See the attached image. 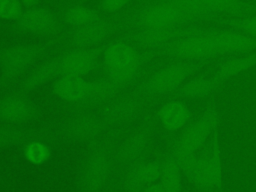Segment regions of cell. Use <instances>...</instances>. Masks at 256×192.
Here are the masks:
<instances>
[{
    "mask_svg": "<svg viewBox=\"0 0 256 192\" xmlns=\"http://www.w3.org/2000/svg\"><path fill=\"white\" fill-rule=\"evenodd\" d=\"M105 127L98 113H79L62 124L60 135L71 142L91 141L98 138Z\"/></svg>",
    "mask_w": 256,
    "mask_h": 192,
    "instance_id": "9c48e42d",
    "label": "cell"
},
{
    "mask_svg": "<svg viewBox=\"0 0 256 192\" xmlns=\"http://www.w3.org/2000/svg\"><path fill=\"white\" fill-rule=\"evenodd\" d=\"M224 84L225 83L219 81L213 75L207 76L202 73L187 80L171 95V97L177 99L203 98L219 90L224 86Z\"/></svg>",
    "mask_w": 256,
    "mask_h": 192,
    "instance_id": "ffe728a7",
    "label": "cell"
},
{
    "mask_svg": "<svg viewBox=\"0 0 256 192\" xmlns=\"http://www.w3.org/2000/svg\"><path fill=\"white\" fill-rule=\"evenodd\" d=\"M36 105L23 93L7 94L0 98V124L25 125L37 117Z\"/></svg>",
    "mask_w": 256,
    "mask_h": 192,
    "instance_id": "7c38bea8",
    "label": "cell"
},
{
    "mask_svg": "<svg viewBox=\"0 0 256 192\" xmlns=\"http://www.w3.org/2000/svg\"><path fill=\"white\" fill-rule=\"evenodd\" d=\"M112 31V24L105 20H98L90 24L74 28L67 38L72 48L97 47Z\"/></svg>",
    "mask_w": 256,
    "mask_h": 192,
    "instance_id": "5bb4252c",
    "label": "cell"
},
{
    "mask_svg": "<svg viewBox=\"0 0 256 192\" xmlns=\"http://www.w3.org/2000/svg\"><path fill=\"white\" fill-rule=\"evenodd\" d=\"M130 0H101V6L105 11L117 12L124 8Z\"/></svg>",
    "mask_w": 256,
    "mask_h": 192,
    "instance_id": "1f68e13d",
    "label": "cell"
},
{
    "mask_svg": "<svg viewBox=\"0 0 256 192\" xmlns=\"http://www.w3.org/2000/svg\"><path fill=\"white\" fill-rule=\"evenodd\" d=\"M198 5L220 18L241 17L256 13V0H193Z\"/></svg>",
    "mask_w": 256,
    "mask_h": 192,
    "instance_id": "ac0fdd59",
    "label": "cell"
},
{
    "mask_svg": "<svg viewBox=\"0 0 256 192\" xmlns=\"http://www.w3.org/2000/svg\"><path fill=\"white\" fill-rule=\"evenodd\" d=\"M61 75L59 56L49 58L43 63L35 67L30 73H28L18 84L20 93H28L35 89L47 84L50 81H54Z\"/></svg>",
    "mask_w": 256,
    "mask_h": 192,
    "instance_id": "e0dca14e",
    "label": "cell"
},
{
    "mask_svg": "<svg viewBox=\"0 0 256 192\" xmlns=\"http://www.w3.org/2000/svg\"><path fill=\"white\" fill-rule=\"evenodd\" d=\"M156 118L165 131L174 133L190 123L192 112L182 99L171 98L157 110Z\"/></svg>",
    "mask_w": 256,
    "mask_h": 192,
    "instance_id": "4fadbf2b",
    "label": "cell"
},
{
    "mask_svg": "<svg viewBox=\"0 0 256 192\" xmlns=\"http://www.w3.org/2000/svg\"><path fill=\"white\" fill-rule=\"evenodd\" d=\"M102 56V49L92 48H71L59 55L61 75L83 77L93 72Z\"/></svg>",
    "mask_w": 256,
    "mask_h": 192,
    "instance_id": "8fae6325",
    "label": "cell"
},
{
    "mask_svg": "<svg viewBox=\"0 0 256 192\" xmlns=\"http://www.w3.org/2000/svg\"><path fill=\"white\" fill-rule=\"evenodd\" d=\"M89 86L90 81L83 77L60 75L54 80L52 91L63 102L84 106L88 97Z\"/></svg>",
    "mask_w": 256,
    "mask_h": 192,
    "instance_id": "2e32d148",
    "label": "cell"
},
{
    "mask_svg": "<svg viewBox=\"0 0 256 192\" xmlns=\"http://www.w3.org/2000/svg\"><path fill=\"white\" fill-rule=\"evenodd\" d=\"M145 64H137L117 70L106 71V77L112 80L120 88H124L133 82H135L143 72V66Z\"/></svg>",
    "mask_w": 256,
    "mask_h": 192,
    "instance_id": "f546056e",
    "label": "cell"
},
{
    "mask_svg": "<svg viewBox=\"0 0 256 192\" xmlns=\"http://www.w3.org/2000/svg\"><path fill=\"white\" fill-rule=\"evenodd\" d=\"M122 88L115 84L108 77L90 81L89 92L84 106L87 105H104L116 98Z\"/></svg>",
    "mask_w": 256,
    "mask_h": 192,
    "instance_id": "603a6c76",
    "label": "cell"
},
{
    "mask_svg": "<svg viewBox=\"0 0 256 192\" xmlns=\"http://www.w3.org/2000/svg\"><path fill=\"white\" fill-rule=\"evenodd\" d=\"M36 132L24 125L0 124V148L12 147L29 141Z\"/></svg>",
    "mask_w": 256,
    "mask_h": 192,
    "instance_id": "484cf974",
    "label": "cell"
},
{
    "mask_svg": "<svg viewBox=\"0 0 256 192\" xmlns=\"http://www.w3.org/2000/svg\"><path fill=\"white\" fill-rule=\"evenodd\" d=\"M108 169V158L103 150L95 151L89 158L86 173L85 182L90 189L98 188L103 182Z\"/></svg>",
    "mask_w": 256,
    "mask_h": 192,
    "instance_id": "cb8c5ba5",
    "label": "cell"
},
{
    "mask_svg": "<svg viewBox=\"0 0 256 192\" xmlns=\"http://www.w3.org/2000/svg\"><path fill=\"white\" fill-rule=\"evenodd\" d=\"M205 28L197 26H179L171 28H158V29H140L135 32L129 42L137 48L149 51H156L157 49L165 46L166 44L177 39L191 36L202 32Z\"/></svg>",
    "mask_w": 256,
    "mask_h": 192,
    "instance_id": "52a82bcc",
    "label": "cell"
},
{
    "mask_svg": "<svg viewBox=\"0 0 256 192\" xmlns=\"http://www.w3.org/2000/svg\"><path fill=\"white\" fill-rule=\"evenodd\" d=\"M208 30L209 28H205L198 34L172 41L157 49L156 54L177 61H212L217 55Z\"/></svg>",
    "mask_w": 256,
    "mask_h": 192,
    "instance_id": "3957f363",
    "label": "cell"
},
{
    "mask_svg": "<svg viewBox=\"0 0 256 192\" xmlns=\"http://www.w3.org/2000/svg\"><path fill=\"white\" fill-rule=\"evenodd\" d=\"M134 21L140 29L179 27L194 22L174 0H159L143 7Z\"/></svg>",
    "mask_w": 256,
    "mask_h": 192,
    "instance_id": "5b68a950",
    "label": "cell"
},
{
    "mask_svg": "<svg viewBox=\"0 0 256 192\" xmlns=\"http://www.w3.org/2000/svg\"><path fill=\"white\" fill-rule=\"evenodd\" d=\"M161 162H147L135 167L130 176V183L133 189L146 186L160 179Z\"/></svg>",
    "mask_w": 256,
    "mask_h": 192,
    "instance_id": "83f0119b",
    "label": "cell"
},
{
    "mask_svg": "<svg viewBox=\"0 0 256 192\" xmlns=\"http://www.w3.org/2000/svg\"><path fill=\"white\" fill-rule=\"evenodd\" d=\"M220 113L215 101L210 100L203 112L182 129L171 145L172 151L197 153L206 144L220 123Z\"/></svg>",
    "mask_w": 256,
    "mask_h": 192,
    "instance_id": "7a4b0ae2",
    "label": "cell"
},
{
    "mask_svg": "<svg viewBox=\"0 0 256 192\" xmlns=\"http://www.w3.org/2000/svg\"><path fill=\"white\" fill-rule=\"evenodd\" d=\"M63 19L67 24L76 28L98 21L100 20V16L96 10L89 6L74 4L65 9Z\"/></svg>",
    "mask_w": 256,
    "mask_h": 192,
    "instance_id": "4316f807",
    "label": "cell"
},
{
    "mask_svg": "<svg viewBox=\"0 0 256 192\" xmlns=\"http://www.w3.org/2000/svg\"><path fill=\"white\" fill-rule=\"evenodd\" d=\"M39 0H21L22 3H25V4H28V5H33L35 3H37Z\"/></svg>",
    "mask_w": 256,
    "mask_h": 192,
    "instance_id": "836d02e7",
    "label": "cell"
},
{
    "mask_svg": "<svg viewBox=\"0 0 256 192\" xmlns=\"http://www.w3.org/2000/svg\"><path fill=\"white\" fill-rule=\"evenodd\" d=\"M17 24L20 29L39 35H50L58 29V20L54 13L43 7L23 11L17 19Z\"/></svg>",
    "mask_w": 256,
    "mask_h": 192,
    "instance_id": "9a60e30c",
    "label": "cell"
},
{
    "mask_svg": "<svg viewBox=\"0 0 256 192\" xmlns=\"http://www.w3.org/2000/svg\"><path fill=\"white\" fill-rule=\"evenodd\" d=\"M216 22L220 25L226 26L228 29L256 37V13L241 17L218 18L216 19Z\"/></svg>",
    "mask_w": 256,
    "mask_h": 192,
    "instance_id": "f1b7e54d",
    "label": "cell"
},
{
    "mask_svg": "<svg viewBox=\"0 0 256 192\" xmlns=\"http://www.w3.org/2000/svg\"><path fill=\"white\" fill-rule=\"evenodd\" d=\"M143 192H165L161 182H153L145 186Z\"/></svg>",
    "mask_w": 256,
    "mask_h": 192,
    "instance_id": "d6a6232c",
    "label": "cell"
},
{
    "mask_svg": "<svg viewBox=\"0 0 256 192\" xmlns=\"http://www.w3.org/2000/svg\"><path fill=\"white\" fill-rule=\"evenodd\" d=\"M39 44H17L0 51V87H4L26 72L44 54Z\"/></svg>",
    "mask_w": 256,
    "mask_h": 192,
    "instance_id": "277c9868",
    "label": "cell"
},
{
    "mask_svg": "<svg viewBox=\"0 0 256 192\" xmlns=\"http://www.w3.org/2000/svg\"><path fill=\"white\" fill-rule=\"evenodd\" d=\"M217 56H236L256 51V37L232 30L209 29Z\"/></svg>",
    "mask_w": 256,
    "mask_h": 192,
    "instance_id": "30bf717a",
    "label": "cell"
},
{
    "mask_svg": "<svg viewBox=\"0 0 256 192\" xmlns=\"http://www.w3.org/2000/svg\"><path fill=\"white\" fill-rule=\"evenodd\" d=\"M22 12L21 0H0V19L17 20Z\"/></svg>",
    "mask_w": 256,
    "mask_h": 192,
    "instance_id": "4dcf8cb0",
    "label": "cell"
},
{
    "mask_svg": "<svg viewBox=\"0 0 256 192\" xmlns=\"http://www.w3.org/2000/svg\"><path fill=\"white\" fill-rule=\"evenodd\" d=\"M188 180L201 192H217L208 143L197 153L194 169Z\"/></svg>",
    "mask_w": 256,
    "mask_h": 192,
    "instance_id": "d6986e66",
    "label": "cell"
},
{
    "mask_svg": "<svg viewBox=\"0 0 256 192\" xmlns=\"http://www.w3.org/2000/svg\"><path fill=\"white\" fill-rule=\"evenodd\" d=\"M182 172L170 152L161 161L160 182L165 192H182Z\"/></svg>",
    "mask_w": 256,
    "mask_h": 192,
    "instance_id": "d4e9b609",
    "label": "cell"
},
{
    "mask_svg": "<svg viewBox=\"0 0 256 192\" xmlns=\"http://www.w3.org/2000/svg\"><path fill=\"white\" fill-rule=\"evenodd\" d=\"M148 100L140 95H126L112 99L99 109V116L106 126L124 124L134 119Z\"/></svg>",
    "mask_w": 256,
    "mask_h": 192,
    "instance_id": "ba28073f",
    "label": "cell"
},
{
    "mask_svg": "<svg viewBox=\"0 0 256 192\" xmlns=\"http://www.w3.org/2000/svg\"><path fill=\"white\" fill-rule=\"evenodd\" d=\"M149 125H144L136 131L132 132L120 145V157L125 161H133L139 158L145 152L149 144Z\"/></svg>",
    "mask_w": 256,
    "mask_h": 192,
    "instance_id": "7402d4cb",
    "label": "cell"
},
{
    "mask_svg": "<svg viewBox=\"0 0 256 192\" xmlns=\"http://www.w3.org/2000/svg\"><path fill=\"white\" fill-rule=\"evenodd\" d=\"M256 66V51L236 55L227 56L215 64V72L212 74L219 81L226 83L229 79L250 70Z\"/></svg>",
    "mask_w": 256,
    "mask_h": 192,
    "instance_id": "44dd1931",
    "label": "cell"
},
{
    "mask_svg": "<svg viewBox=\"0 0 256 192\" xmlns=\"http://www.w3.org/2000/svg\"><path fill=\"white\" fill-rule=\"evenodd\" d=\"M154 57H157L156 51H140L127 40H115L102 48L101 60L105 71H109L137 64H146Z\"/></svg>",
    "mask_w": 256,
    "mask_h": 192,
    "instance_id": "8992f818",
    "label": "cell"
},
{
    "mask_svg": "<svg viewBox=\"0 0 256 192\" xmlns=\"http://www.w3.org/2000/svg\"><path fill=\"white\" fill-rule=\"evenodd\" d=\"M209 62L210 60L198 62L176 61L168 64L158 69L142 82L137 89V94L147 100L172 95L190 76L200 71Z\"/></svg>",
    "mask_w": 256,
    "mask_h": 192,
    "instance_id": "6da1fadb",
    "label": "cell"
}]
</instances>
